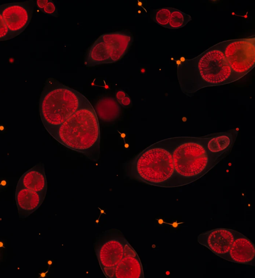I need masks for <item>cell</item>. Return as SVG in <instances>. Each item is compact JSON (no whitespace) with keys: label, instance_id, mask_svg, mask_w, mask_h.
I'll return each instance as SVG.
<instances>
[{"label":"cell","instance_id":"obj_1","mask_svg":"<svg viewBox=\"0 0 255 278\" xmlns=\"http://www.w3.org/2000/svg\"><path fill=\"white\" fill-rule=\"evenodd\" d=\"M177 73L181 91L189 96L202 88L232 83L241 79L232 70L218 43L180 63Z\"/></svg>","mask_w":255,"mask_h":278},{"label":"cell","instance_id":"obj_2","mask_svg":"<svg viewBox=\"0 0 255 278\" xmlns=\"http://www.w3.org/2000/svg\"><path fill=\"white\" fill-rule=\"evenodd\" d=\"M208 138L209 135L164 139L172 153L178 187L201 178L222 159L208 150Z\"/></svg>","mask_w":255,"mask_h":278},{"label":"cell","instance_id":"obj_3","mask_svg":"<svg viewBox=\"0 0 255 278\" xmlns=\"http://www.w3.org/2000/svg\"><path fill=\"white\" fill-rule=\"evenodd\" d=\"M101 269L107 278H143L140 259L119 230L104 232L95 244Z\"/></svg>","mask_w":255,"mask_h":278},{"label":"cell","instance_id":"obj_4","mask_svg":"<svg viewBox=\"0 0 255 278\" xmlns=\"http://www.w3.org/2000/svg\"><path fill=\"white\" fill-rule=\"evenodd\" d=\"M125 176L160 187H177L172 153L165 139L154 143L123 164Z\"/></svg>","mask_w":255,"mask_h":278},{"label":"cell","instance_id":"obj_5","mask_svg":"<svg viewBox=\"0 0 255 278\" xmlns=\"http://www.w3.org/2000/svg\"><path fill=\"white\" fill-rule=\"evenodd\" d=\"M52 137L59 143L97 161L100 157V130L98 117L90 103L72 114Z\"/></svg>","mask_w":255,"mask_h":278},{"label":"cell","instance_id":"obj_6","mask_svg":"<svg viewBox=\"0 0 255 278\" xmlns=\"http://www.w3.org/2000/svg\"><path fill=\"white\" fill-rule=\"evenodd\" d=\"M90 103L78 91L53 78L46 79L39 102L44 127L51 135L72 114Z\"/></svg>","mask_w":255,"mask_h":278},{"label":"cell","instance_id":"obj_7","mask_svg":"<svg viewBox=\"0 0 255 278\" xmlns=\"http://www.w3.org/2000/svg\"><path fill=\"white\" fill-rule=\"evenodd\" d=\"M133 40V36L127 31L103 34L89 48L85 64L93 67L116 62L126 54Z\"/></svg>","mask_w":255,"mask_h":278},{"label":"cell","instance_id":"obj_8","mask_svg":"<svg viewBox=\"0 0 255 278\" xmlns=\"http://www.w3.org/2000/svg\"><path fill=\"white\" fill-rule=\"evenodd\" d=\"M218 44L232 70L241 78L255 67L254 37L225 40Z\"/></svg>","mask_w":255,"mask_h":278},{"label":"cell","instance_id":"obj_9","mask_svg":"<svg viewBox=\"0 0 255 278\" xmlns=\"http://www.w3.org/2000/svg\"><path fill=\"white\" fill-rule=\"evenodd\" d=\"M35 5L33 0L0 5V12L13 38L20 35L29 24Z\"/></svg>","mask_w":255,"mask_h":278},{"label":"cell","instance_id":"obj_10","mask_svg":"<svg viewBox=\"0 0 255 278\" xmlns=\"http://www.w3.org/2000/svg\"><path fill=\"white\" fill-rule=\"evenodd\" d=\"M236 230L229 228H216L200 234L198 242L221 259L226 260L234 241Z\"/></svg>","mask_w":255,"mask_h":278},{"label":"cell","instance_id":"obj_11","mask_svg":"<svg viewBox=\"0 0 255 278\" xmlns=\"http://www.w3.org/2000/svg\"><path fill=\"white\" fill-rule=\"evenodd\" d=\"M255 247L246 236L236 231L226 260L232 263L255 266Z\"/></svg>","mask_w":255,"mask_h":278},{"label":"cell","instance_id":"obj_12","mask_svg":"<svg viewBox=\"0 0 255 278\" xmlns=\"http://www.w3.org/2000/svg\"><path fill=\"white\" fill-rule=\"evenodd\" d=\"M46 195L25 188L16 187L15 200L19 218L25 219L41 206Z\"/></svg>","mask_w":255,"mask_h":278},{"label":"cell","instance_id":"obj_13","mask_svg":"<svg viewBox=\"0 0 255 278\" xmlns=\"http://www.w3.org/2000/svg\"><path fill=\"white\" fill-rule=\"evenodd\" d=\"M16 187L46 195L47 182L44 164H37L25 172L20 177Z\"/></svg>","mask_w":255,"mask_h":278},{"label":"cell","instance_id":"obj_14","mask_svg":"<svg viewBox=\"0 0 255 278\" xmlns=\"http://www.w3.org/2000/svg\"><path fill=\"white\" fill-rule=\"evenodd\" d=\"M238 131L233 129L227 132L209 135L207 147L210 152L223 159L231 151Z\"/></svg>","mask_w":255,"mask_h":278},{"label":"cell","instance_id":"obj_15","mask_svg":"<svg viewBox=\"0 0 255 278\" xmlns=\"http://www.w3.org/2000/svg\"><path fill=\"white\" fill-rule=\"evenodd\" d=\"M94 108L97 117L106 123L115 121L121 113V106L117 100L108 96L100 99Z\"/></svg>","mask_w":255,"mask_h":278},{"label":"cell","instance_id":"obj_16","mask_svg":"<svg viewBox=\"0 0 255 278\" xmlns=\"http://www.w3.org/2000/svg\"><path fill=\"white\" fill-rule=\"evenodd\" d=\"M192 20L191 16L184 12L172 7L168 23V29H178L185 26Z\"/></svg>","mask_w":255,"mask_h":278},{"label":"cell","instance_id":"obj_17","mask_svg":"<svg viewBox=\"0 0 255 278\" xmlns=\"http://www.w3.org/2000/svg\"><path fill=\"white\" fill-rule=\"evenodd\" d=\"M172 7H162L153 9L151 11L150 18L161 26L168 28Z\"/></svg>","mask_w":255,"mask_h":278},{"label":"cell","instance_id":"obj_18","mask_svg":"<svg viewBox=\"0 0 255 278\" xmlns=\"http://www.w3.org/2000/svg\"><path fill=\"white\" fill-rule=\"evenodd\" d=\"M13 38L7 27L0 12V41Z\"/></svg>","mask_w":255,"mask_h":278},{"label":"cell","instance_id":"obj_19","mask_svg":"<svg viewBox=\"0 0 255 278\" xmlns=\"http://www.w3.org/2000/svg\"><path fill=\"white\" fill-rule=\"evenodd\" d=\"M42 12L54 17L58 16L57 7L54 1L51 0H48V2L44 7Z\"/></svg>","mask_w":255,"mask_h":278},{"label":"cell","instance_id":"obj_20","mask_svg":"<svg viewBox=\"0 0 255 278\" xmlns=\"http://www.w3.org/2000/svg\"><path fill=\"white\" fill-rule=\"evenodd\" d=\"M118 103L123 107L127 108L130 105L131 100L129 96L127 94L126 96Z\"/></svg>","mask_w":255,"mask_h":278},{"label":"cell","instance_id":"obj_21","mask_svg":"<svg viewBox=\"0 0 255 278\" xmlns=\"http://www.w3.org/2000/svg\"><path fill=\"white\" fill-rule=\"evenodd\" d=\"M48 2V0H37L35 1L37 7L42 12Z\"/></svg>","mask_w":255,"mask_h":278},{"label":"cell","instance_id":"obj_22","mask_svg":"<svg viewBox=\"0 0 255 278\" xmlns=\"http://www.w3.org/2000/svg\"><path fill=\"white\" fill-rule=\"evenodd\" d=\"M127 95V93L122 90H119L116 93V98L118 102L122 100Z\"/></svg>","mask_w":255,"mask_h":278},{"label":"cell","instance_id":"obj_23","mask_svg":"<svg viewBox=\"0 0 255 278\" xmlns=\"http://www.w3.org/2000/svg\"><path fill=\"white\" fill-rule=\"evenodd\" d=\"M0 247H4L3 243L1 242H0Z\"/></svg>","mask_w":255,"mask_h":278}]
</instances>
